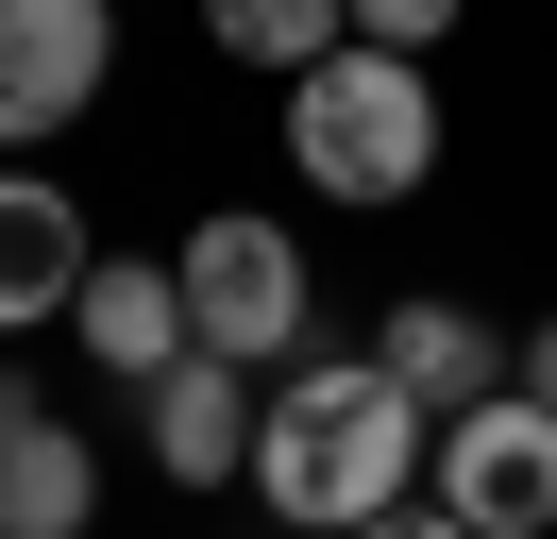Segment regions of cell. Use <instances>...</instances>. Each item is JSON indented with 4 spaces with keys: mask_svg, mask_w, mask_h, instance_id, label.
<instances>
[{
    "mask_svg": "<svg viewBox=\"0 0 557 539\" xmlns=\"http://www.w3.org/2000/svg\"><path fill=\"white\" fill-rule=\"evenodd\" d=\"M422 455H440V404L388 354H287L271 422H253V505H271L287 539H355L372 505L422 489Z\"/></svg>",
    "mask_w": 557,
    "mask_h": 539,
    "instance_id": "1",
    "label": "cell"
},
{
    "mask_svg": "<svg viewBox=\"0 0 557 539\" xmlns=\"http://www.w3.org/2000/svg\"><path fill=\"white\" fill-rule=\"evenodd\" d=\"M287 168H305L321 202H422V168H440V85H422V51L338 34L321 67H287Z\"/></svg>",
    "mask_w": 557,
    "mask_h": 539,
    "instance_id": "2",
    "label": "cell"
},
{
    "mask_svg": "<svg viewBox=\"0 0 557 539\" xmlns=\"http://www.w3.org/2000/svg\"><path fill=\"white\" fill-rule=\"evenodd\" d=\"M186 337L203 354H237V371H287V354H321V270H305V236L271 220V202H220V220H186Z\"/></svg>",
    "mask_w": 557,
    "mask_h": 539,
    "instance_id": "3",
    "label": "cell"
},
{
    "mask_svg": "<svg viewBox=\"0 0 557 539\" xmlns=\"http://www.w3.org/2000/svg\"><path fill=\"white\" fill-rule=\"evenodd\" d=\"M422 489H440L473 539H557V404H541V388L456 404L440 455H422Z\"/></svg>",
    "mask_w": 557,
    "mask_h": 539,
    "instance_id": "4",
    "label": "cell"
},
{
    "mask_svg": "<svg viewBox=\"0 0 557 539\" xmlns=\"http://www.w3.org/2000/svg\"><path fill=\"white\" fill-rule=\"evenodd\" d=\"M119 85V0H0V152H51Z\"/></svg>",
    "mask_w": 557,
    "mask_h": 539,
    "instance_id": "5",
    "label": "cell"
},
{
    "mask_svg": "<svg viewBox=\"0 0 557 539\" xmlns=\"http://www.w3.org/2000/svg\"><path fill=\"white\" fill-rule=\"evenodd\" d=\"M136 422H152V472H170V489H253L271 371H237V354H170V371L136 388Z\"/></svg>",
    "mask_w": 557,
    "mask_h": 539,
    "instance_id": "6",
    "label": "cell"
},
{
    "mask_svg": "<svg viewBox=\"0 0 557 539\" xmlns=\"http://www.w3.org/2000/svg\"><path fill=\"white\" fill-rule=\"evenodd\" d=\"M85 270H102V236H85V202L51 186V168H0V337H35L85 303Z\"/></svg>",
    "mask_w": 557,
    "mask_h": 539,
    "instance_id": "7",
    "label": "cell"
},
{
    "mask_svg": "<svg viewBox=\"0 0 557 539\" xmlns=\"http://www.w3.org/2000/svg\"><path fill=\"white\" fill-rule=\"evenodd\" d=\"M102 523V455H85V422H51L17 371H0V539H85Z\"/></svg>",
    "mask_w": 557,
    "mask_h": 539,
    "instance_id": "8",
    "label": "cell"
},
{
    "mask_svg": "<svg viewBox=\"0 0 557 539\" xmlns=\"http://www.w3.org/2000/svg\"><path fill=\"white\" fill-rule=\"evenodd\" d=\"M372 354L406 371V388L440 404V422H456V404H490V388H523V337H490V321H473L456 287H406V303L372 321Z\"/></svg>",
    "mask_w": 557,
    "mask_h": 539,
    "instance_id": "9",
    "label": "cell"
},
{
    "mask_svg": "<svg viewBox=\"0 0 557 539\" xmlns=\"http://www.w3.org/2000/svg\"><path fill=\"white\" fill-rule=\"evenodd\" d=\"M69 337L119 371V388H152L170 354H203V337H186V270H170V253H102V270H85V303H69Z\"/></svg>",
    "mask_w": 557,
    "mask_h": 539,
    "instance_id": "10",
    "label": "cell"
},
{
    "mask_svg": "<svg viewBox=\"0 0 557 539\" xmlns=\"http://www.w3.org/2000/svg\"><path fill=\"white\" fill-rule=\"evenodd\" d=\"M203 34H220L237 67H271V85H287V67H321V51L355 34V0H203Z\"/></svg>",
    "mask_w": 557,
    "mask_h": 539,
    "instance_id": "11",
    "label": "cell"
},
{
    "mask_svg": "<svg viewBox=\"0 0 557 539\" xmlns=\"http://www.w3.org/2000/svg\"><path fill=\"white\" fill-rule=\"evenodd\" d=\"M456 17H473V0H355L372 51H456Z\"/></svg>",
    "mask_w": 557,
    "mask_h": 539,
    "instance_id": "12",
    "label": "cell"
},
{
    "mask_svg": "<svg viewBox=\"0 0 557 539\" xmlns=\"http://www.w3.org/2000/svg\"><path fill=\"white\" fill-rule=\"evenodd\" d=\"M355 539H473V523H456L440 489H406V505H372V523H355Z\"/></svg>",
    "mask_w": 557,
    "mask_h": 539,
    "instance_id": "13",
    "label": "cell"
},
{
    "mask_svg": "<svg viewBox=\"0 0 557 539\" xmlns=\"http://www.w3.org/2000/svg\"><path fill=\"white\" fill-rule=\"evenodd\" d=\"M523 388H541V404H557V321H541V337H523Z\"/></svg>",
    "mask_w": 557,
    "mask_h": 539,
    "instance_id": "14",
    "label": "cell"
}]
</instances>
